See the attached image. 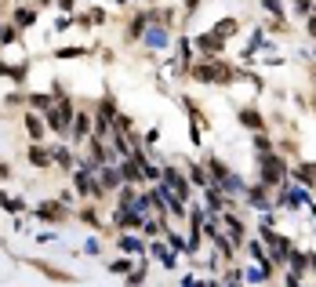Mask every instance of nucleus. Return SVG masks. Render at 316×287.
I'll return each mask as SVG.
<instances>
[{"mask_svg": "<svg viewBox=\"0 0 316 287\" xmlns=\"http://www.w3.org/2000/svg\"><path fill=\"white\" fill-rule=\"evenodd\" d=\"M244 124L247 127H258V124H262V116H258L255 109H244Z\"/></svg>", "mask_w": 316, "mask_h": 287, "instance_id": "f257e3e1", "label": "nucleus"}, {"mask_svg": "<svg viewBox=\"0 0 316 287\" xmlns=\"http://www.w3.org/2000/svg\"><path fill=\"white\" fill-rule=\"evenodd\" d=\"M309 29H313V36H316V18H313V22H309Z\"/></svg>", "mask_w": 316, "mask_h": 287, "instance_id": "f03ea898", "label": "nucleus"}]
</instances>
